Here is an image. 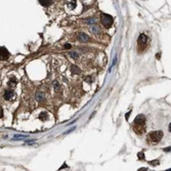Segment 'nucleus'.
<instances>
[{
    "mask_svg": "<svg viewBox=\"0 0 171 171\" xmlns=\"http://www.w3.org/2000/svg\"><path fill=\"white\" fill-rule=\"evenodd\" d=\"M171 131V123H169V132Z\"/></svg>",
    "mask_w": 171,
    "mask_h": 171,
    "instance_id": "22",
    "label": "nucleus"
},
{
    "mask_svg": "<svg viewBox=\"0 0 171 171\" xmlns=\"http://www.w3.org/2000/svg\"><path fill=\"white\" fill-rule=\"evenodd\" d=\"M138 158H139V159H144V155L143 154V153H138Z\"/></svg>",
    "mask_w": 171,
    "mask_h": 171,
    "instance_id": "16",
    "label": "nucleus"
},
{
    "mask_svg": "<svg viewBox=\"0 0 171 171\" xmlns=\"http://www.w3.org/2000/svg\"><path fill=\"white\" fill-rule=\"evenodd\" d=\"M52 85H53L54 90H55V91H59V90H60V87H61V85L59 84V82H57V81H53Z\"/></svg>",
    "mask_w": 171,
    "mask_h": 171,
    "instance_id": "11",
    "label": "nucleus"
},
{
    "mask_svg": "<svg viewBox=\"0 0 171 171\" xmlns=\"http://www.w3.org/2000/svg\"><path fill=\"white\" fill-rule=\"evenodd\" d=\"M129 116H130V112H128V113H127V114L125 115V117H126V119H128V118H129Z\"/></svg>",
    "mask_w": 171,
    "mask_h": 171,
    "instance_id": "20",
    "label": "nucleus"
},
{
    "mask_svg": "<svg viewBox=\"0 0 171 171\" xmlns=\"http://www.w3.org/2000/svg\"><path fill=\"white\" fill-rule=\"evenodd\" d=\"M165 151H166V152H169V151H170V148H166Z\"/></svg>",
    "mask_w": 171,
    "mask_h": 171,
    "instance_id": "21",
    "label": "nucleus"
},
{
    "mask_svg": "<svg viewBox=\"0 0 171 171\" xmlns=\"http://www.w3.org/2000/svg\"><path fill=\"white\" fill-rule=\"evenodd\" d=\"M85 22L87 24H95V20H94L93 17H91V19H86Z\"/></svg>",
    "mask_w": 171,
    "mask_h": 171,
    "instance_id": "14",
    "label": "nucleus"
},
{
    "mask_svg": "<svg viewBox=\"0 0 171 171\" xmlns=\"http://www.w3.org/2000/svg\"><path fill=\"white\" fill-rule=\"evenodd\" d=\"M17 84V81L16 78H10L9 81H8V86L10 87V88H13V87H16V85Z\"/></svg>",
    "mask_w": 171,
    "mask_h": 171,
    "instance_id": "8",
    "label": "nucleus"
},
{
    "mask_svg": "<svg viewBox=\"0 0 171 171\" xmlns=\"http://www.w3.org/2000/svg\"><path fill=\"white\" fill-rule=\"evenodd\" d=\"M88 39H89V37L87 36V34H85V33H79L78 34V40L79 41H81V42H87L88 41Z\"/></svg>",
    "mask_w": 171,
    "mask_h": 171,
    "instance_id": "7",
    "label": "nucleus"
},
{
    "mask_svg": "<svg viewBox=\"0 0 171 171\" xmlns=\"http://www.w3.org/2000/svg\"><path fill=\"white\" fill-rule=\"evenodd\" d=\"M148 41V37L144 34H140L139 37H138V44L139 45H144Z\"/></svg>",
    "mask_w": 171,
    "mask_h": 171,
    "instance_id": "6",
    "label": "nucleus"
},
{
    "mask_svg": "<svg viewBox=\"0 0 171 171\" xmlns=\"http://www.w3.org/2000/svg\"><path fill=\"white\" fill-rule=\"evenodd\" d=\"M100 22L103 24V26L105 28H110L113 25V22H114V19L110 16V14L107 13H101L100 16Z\"/></svg>",
    "mask_w": 171,
    "mask_h": 171,
    "instance_id": "3",
    "label": "nucleus"
},
{
    "mask_svg": "<svg viewBox=\"0 0 171 171\" xmlns=\"http://www.w3.org/2000/svg\"><path fill=\"white\" fill-rule=\"evenodd\" d=\"M36 99H37L38 101H42L43 100V95L42 94H40V93H37L36 94Z\"/></svg>",
    "mask_w": 171,
    "mask_h": 171,
    "instance_id": "13",
    "label": "nucleus"
},
{
    "mask_svg": "<svg viewBox=\"0 0 171 171\" xmlns=\"http://www.w3.org/2000/svg\"><path fill=\"white\" fill-rule=\"evenodd\" d=\"M39 2H40V4L43 6H49V5H51L52 0H39Z\"/></svg>",
    "mask_w": 171,
    "mask_h": 171,
    "instance_id": "10",
    "label": "nucleus"
},
{
    "mask_svg": "<svg viewBox=\"0 0 171 171\" xmlns=\"http://www.w3.org/2000/svg\"><path fill=\"white\" fill-rule=\"evenodd\" d=\"M14 97H16V93H14L12 90H10V89H7L5 90V92L3 93V99H4L5 100H12Z\"/></svg>",
    "mask_w": 171,
    "mask_h": 171,
    "instance_id": "4",
    "label": "nucleus"
},
{
    "mask_svg": "<svg viewBox=\"0 0 171 171\" xmlns=\"http://www.w3.org/2000/svg\"><path fill=\"white\" fill-rule=\"evenodd\" d=\"M70 55H71L74 60H77L78 57H79V54H78L77 52H71V53H70Z\"/></svg>",
    "mask_w": 171,
    "mask_h": 171,
    "instance_id": "15",
    "label": "nucleus"
},
{
    "mask_svg": "<svg viewBox=\"0 0 171 171\" xmlns=\"http://www.w3.org/2000/svg\"><path fill=\"white\" fill-rule=\"evenodd\" d=\"M71 47H72L71 44H66V45H65V48H66V49H70Z\"/></svg>",
    "mask_w": 171,
    "mask_h": 171,
    "instance_id": "17",
    "label": "nucleus"
},
{
    "mask_svg": "<svg viewBox=\"0 0 171 171\" xmlns=\"http://www.w3.org/2000/svg\"><path fill=\"white\" fill-rule=\"evenodd\" d=\"M3 117V111H2V109L0 108V118H2Z\"/></svg>",
    "mask_w": 171,
    "mask_h": 171,
    "instance_id": "18",
    "label": "nucleus"
},
{
    "mask_svg": "<svg viewBox=\"0 0 171 171\" xmlns=\"http://www.w3.org/2000/svg\"><path fill=\"white\" fill-rule=\"evenodd\" d=\"M92 32L93 33H97V28H92Z\"/></svg>",
    "mask_w": 171,
    "mask_h": 171,
    "instance_id": "19",
    "label": "nucleus"
},
{
    "mask_svg": "<svg viewBox=\"0 0 171 171\" xmlns=\"http://www.w3.org/2000/svg\"><path fill=\"white\" fill-rule=\"evenodd\" d=\"M162 138H163V131H161V130H159V131H153L149 133L148 141L151 144H157L161 141Z\"/></svg>",
    "mask_w": 171,
    "mask_h": 171,
    "instance_id": "2",
    "label": "nucleus"
},
{
    "mask_svg": "<svg viewBox=\"0 0 171 171\" xmlns=\"http://www.w3.org/2000/svg\"><path fill=\"white\" fill-rule=\"evenodd\" d=\"M47 118V115H46V112H42L41 114L39 115V119L40 120H42V121H45Z\"/></svg>",
    "mask_w": 171,
    "mask_h": 171,
    "instance_id": "12",
    "label": "nucleus"
},
{
    "mask_svg": "<svg viewBox=\"0 0 171 171\" xmlns=\"http://www.w3.org/2000/svg\"><path fill=\"white\" fill-rule=\"evenodd\" d=\"M71 72L73 73V74H76V75H79L80 73V69L77 67V66H74V65H73V66H71Z\"/></svg>",
    "mask_w": 171,
    "mask_h": 171,
    "instance_id": "9",
    "label": "nucleus"
},
{
    "mask_svg": "<svg viewBox=\"0 0 171 171\" xmlns=\"http://www.w3.org/2000/svg\"><path fill=\"white\" fill-rule=\"evenodd\" d=\"M133 130L137 134H143L145 131V117L143 115H138L133 122Z\"/></svg>",
    "mask_w": 171,
    "mask_h": 171,
    "instance_id": "1",
    "label": "nucleus"
},
{
    "mask_svg": "<svg viewBox=\"0 0 171 171\" xmlns=\"http://www.w3.org/2000/svg\"><path fill=\"white\" fill-rule=\"evenodd\" d=\"M9 56V52L7 51V49H5L4 47H0V61L7 60Z\"/></svg>",
    "mask_w": 171,
    "mask_h": 171,
    "instance_id": "5",
    "label": "nucleus"
}]
</instances>
